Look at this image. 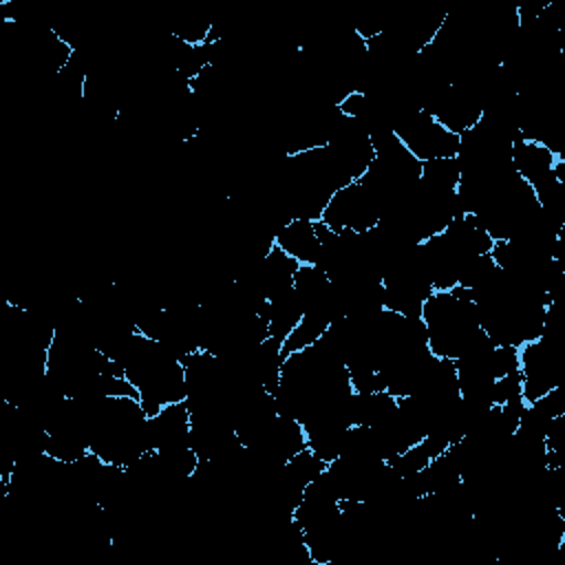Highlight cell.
<instances>
[{
	"instance_id": "cell-10",
	"label": "cell",
	"mask_w": 565,
	"mask_h": 565,
	"mask_svg": "<svg viewBox=\"0 0 565 565\" xmlns=\"http://www.w3.org/2000/svg\"><path fill=\"white\" fill-rule=\"evenodd\" d=\"M419 179L426 185L437 188V190H457L459 179H461L457 157H437V159L422 161Z\"/></svg>"
},
{
	"instance_id": "cell-3",
	"label": "cell",
	"mask_w": 565,
	"mask_h": 565,
	"mask_svg": "<svg viewBox=\"0 0 565 565\" xmlns=\"http://www.w3.org/2000/svg\"><path fill=\"white\" fill-rule=\"evenodd\" d=\"M419 318L426 327L428 351L435 358L457 360L479 338L486 335L479 327L470 291L463 287H455L450 291H433L426 298Z\"/></svg>"
},
{
	"instance_id": "cell-1",
	"label": "cell",
	"mask_w": 565,
	"mask_h": 565,
	"mask_svg": "<svg viewBox=\"0 0 565 565\" xmlns=\"http://www.w3.org/2000/svg\"><path fill=\"white\" fill-rule=\"evenodd\" d=\"M82 402L88 417V446L102 461L126 468L150 450L148 413L139 397H95Z\"/></svg>"
},
{
	"instance_id": "cell-6",
	"label": "cell",
	"mask_w": 565,
	"mask_h": 565,
	"mask_svg": "<svg viewBox=\"0 0 565 565\" xmlns=\"http://www.w3.org/2000/svg\"><path fill=\"white\" fill-rule=\"evenodd\" d=\"M192 417L185 402H172L148 417V448L174 450L190 446Z\"/></svg>"
},
{
	"instance_id": "cell-4",
	"label": "cell",
	"mask_w": 565,
	"mask_h": 565,
	"mask_svg": "<svg viewBox=\"0 0 565 565\" xmlns=\"http://www.w3.org/2000/svg\"><path fill=\"white\" fill-rule=\"evenodd\" d=\"M395 137L402 146L419 161L437 159V157H455L459 148V137L448 132L437 119L424 110H415L404 115L393 126Z\"/></svg>"
},
{
	"instance_id": "cell-8",
	"label": "cell",
	"mask_w": 565,
	"mask_h": 565,
	"mask_svg": "<svg viewBox=\"0 0 565 565\" xmlns=\"http://www.w3.org/2000/svg\"><path fill=\"white\" fill-rule=\"evenodd\" d=\"M554 161H556V154L536 141L521 139L512 146L514 172L530 185H536L539 181H543L552 172Z\"/></svg>"
},
{
	"instance_id": "cell-7",
	"label": "cell",
	"mask_w": 565,
	"mask_h": 565,
	"mask_svg": "<svg viewBox=\"0 0 565 565\" xmlns=\"http://www.w3.org/2000/svg\"><path fill=\"white\" fill-rule=\"evenodd\" d=\"M274 245L280 247L287 256H291L300 265H313L320 241L316 234V221L305 218H291L287 225H282L276 236Z\"/></svg>"
},
{
	"instance_id": "cell-5",
	"label": "cell",
	"mask_w": 565,
	"mask_h": 565,
	"mask_svg": "<svg viewBox=\"0 0 565 565\" xmlns=\"http://www.w3.org/2000/svg\"><path fill=\"white\" fill-rule=\"evenodd\" d=\"M380 218L382 210L377 201L360 185V181H355L333 192L320 216V223L335 232H369L380 223Z\"/></svg>"
},
{
	"instance_id": "cell-9",
	"label": "cell",
	"mask_w": 565,
	"mask_h": 565,
	"mask_svg": "<svg viewBox=\"0 0 565 565\" xmlns=\"http://www.w3.org/2000/svg\"><path fill=\"white\" fill-rule=\"evenodd\" d=\"M263 316L269 322V335L285 340L302 318V302L296 296L294 287L269 298L263 307Z\"/></svg>"
},
{
	"instance_id": "cell-2",
	"label": "cell",
	"mask_w": 565,
	"mask_h": 565,
	"mask_svg": "<svg viewBox=\"0 0 565 565\" xmlns=\"http://www.w3.org/2000/svg\"><path fill=\"white\" fill-rule=\"evenodd\" d=\"M119 366L124 377L137 388L148 417L172 402H185L188 391L183 360L139 331L135 333Z\"/></svg>"
}]
</instances>
